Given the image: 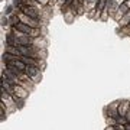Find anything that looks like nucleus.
I'll return each instance as SVG.
<instances>
[{
	"label": "nucleus",
	"instance_id": "f8f14e48",
	"mask_svg": "<svg viewBox=\"0 0 130 130\" xmlns=\"http://www.w3.org/2000/svg\"><path fill=\"white\" fill-rule=\"evenodd\" d=\"M106 130H119V127H117V126H108Z\"/></svg>",
	"mask_w": 130,
	"mask_h": 130
},
{
	"label": "nucleus",
	"instance_id": "2eb2a0df",
	"mask_svg": "<svg viewBox=\"0 0 130 130\" xmlns=\"http://www.w3.org/2000/svg\"><path fill=\"white\" fill-rule=\"evenodd\" d=\"M58 3H59V5H65V3H67V0H58Z\"/></svg>",
	"mask_w": 130,
	"mask_h": 130
},
{
	"label": "nucleus",
	"instance_id": "6e6552de",
	"mask_svg": "<svg viewBox=\"0 0 130 130\" xmlns=\"http://www.w3.org/2000/svg\"><path fill=\"white\" fill-rule=\"evenodd\" d=\"M129 23H130V10L124 14V16H123V18L120 19V20H119V26H120L121 29H124Z\"/></svg>",
	"mask_w": 130,
	"mask_h": 130
},
{
	"label": "nucleus",
	"instance_id": "0eeeda50",
	"mask_svg": "<svg viewBox=\"0 0 130 130\" xmlns=\"http://www.w3.org/2000/svg\"><path fill=\"white\" fill-rule=\"evenodd\" d=\"M20 59L23 61L26 65H33V67H39V61L36 58H30V56H20Z\"/></svg>",
	"mask_w": 130,
	"mask_h": 130
},
{
	"label": "nucleus",
	"instance_id": "f03ea898",
	"mask_svg": "<svg viewBox=\"0 0 130 130\" xmlns=\"http://www.w3.org/2000/svg\"><path fill=\"white\" fill-rule=\"evenodd\" d=\"M20 10H22L25 14L30 16V18L41 20V12H39V9H38L36 6H22V7H20Z\"/></svg>",
	"mask_w": 130,
	"mask_h": 130
},
{
	"label": "nucleus",
	"instance_id": "ddd939ff",
	"mask_svg": "<svg viewBox=\"0 0 130 130\" xmlns=\"http://www.w3.org/2000/svg\"><path fill=\"white\" fill-rule=\"evenodd\" d=\"M126 120H127V123H130V110H129V111H127V114H126Z\"/></svg>",
	"mask_w": 130,
	"mask_h": 130
},
{
	"label": "nucleus",
	"instance_id": "9b49d317",
	"mask_svg": "<svg viewBox=\"0 0 130 130\" xmlns=\"http://www.w3.org/2000/svg\"><path fill=\"white\" fill-rule=\"evenodd\" d=\"M38 3L41 6H46V5H49V0H36Z\"/></svg>",
	"mask_w": 130,
	"mask_h": 130
},
{
	"label": "nucleus",
	"instance_id": "39448f33",
	"mask_svg": "<svg viewBox=\"0 0 130 130\" xmlns=\"http://www.w3.org/2000/svg\"><path fill=\"white\" fill-rule=\"evenodd\" d=\"M129 110H130V101L129 100H121V101L119 103V114H120L121 117H124Z\"/></svg>",
	"mask_w": 130,
	"mask_h": 130
},
{
	"label": "nucleus",
	"instance_id": "dca6fc26",
	"mask_svg": "<svg viewBox=\"0 0 130 130\" xmlns=\"http://www.w3.org/2000/svg\"><path fill=\"white\" fill-rule=\"evenodd\" d=\"M52 2H55V0H51V3H52Z\"/></svg>",
	"mask_w": 130,
	"mask_h": 130
},
{
	"label": "nucleus",
	"instance_id": "7ed1b4c3",
	"mask_svg": "<svg viewBox=\"0 0 130 130\" xmlns=\"http://www.w3.org/2000/svg\"><path fill=\"white\" fill-rule=\"evenodd\" d=\"M129 10H130V0H124V2L120 5V7H119L117 13L114 14V18H113V19H116L117 22H119V20H120V19L123 18L127 12H129Z\"/></svg>",
	"mask_w": 130,
	"mask_h": 130
},
{
	"label": "nucleus",
	"instance_id": "f257e3e1",
	"mask_svg": "<svg viewBox=\"0 0 130 130\" xmlns=\"http://www.w3.org/2000/svg\"><path fill=\"white\" fill-rule=\"evenodd\" d=\"M25 74L29 77L30 81L38 83V79L41 78V68L39 67H33V65H28L26 70H25Z\"/></svg>",
	"mask_w": 130,
	"mask_h": 130
},
{
	"label": "nucleus",
	"instance_id": "423d86ee",
	"mask_svg": "<svg viewBox=\"0 0 130 130\" xmlns=\"http://www.w3.org/2000/svg\"><path fill=\"white\" fill-rule=\"evenodd\" d=\"M107 2H108V0H98L97 7H95V16H94V19H100L103 10L106 9V6H107Z\"/></svg>",
	"mask_w": 130,
	"mask_h": 130
},
{
	"label": "nucleus",
	"instance_id": "f3484780",
	"mask_svg": "<svg viewBox=\"0 0 130 130\" xmlns=\"http://www.w3.org/2000/svg\"><path fill=\"white\" fill-rule=\"evenodd\" d=\"M127 35H130V32H129V33H127Z\"/></svg>",
	"mask_w": 130,
	"mask_h": 130
},
{
	"label": "nucleus",
	"instance_id": "9d476101",
	"mask_svg": "<svg viewBox=\"0 0 130 130\" xmlns=\"http://www.w3.org/2000/svg\"><path fill=\"white\" fill-rule=\"evenodd\" d=\"M9 23H10L9 18H5V16H3V18H2V26L5 28V26H7V25H9Z\"/></svg>",
	"mask_w": 130,
	"mask_h": 130
},
{
	"label": "nucleus",
	"instance_id": "4468645a",
	"mask_svg": "<svg viewBox=\"0 0 130 130\" xmlns=\"http://www.w3.org/2000/svg\"><path fill=\"white\" fill-rule=\"evenodd\" d=\"M123 30H124V32H126V33H129V32H130V23H129V25H127V26H126V28H124V29H123Z\"/></svg>",
	"mask_w": 130,
	"mask_h": 130
},
{
	"label": "nucleus",
	"instance_id": "1a4fd4ad",
	"mask_svg": "<svg viewBox=\"0 0 130 130\" xmlns=\"http://www.w3.org/2000/svg\"><path fill=\"white\" fill-rule=\"evenodd\" d=\"M13 7H14L13 5L7 6V7H6V9H5V13H6V14H12V13H13Z\"/></svg>",
	"mask_w": 130,
	"mask_h": 130
},
{
	"label": "nucleus",
	"instance_id": "20e7f679",
	"mask_svg": "<svg viewBox=\"0 0 130 130\" xmlns=\"http://www.w3.org/2000/svg\"><path fill=\"white\" fill-rule=\"evenodd\" d=\"M119 103L120 101L111 103L110 106L107 107V113H108V116L113 117V119H119V117H120V114H119Z\"/></svg>",
	"mask_w": 130,
	"mask_h": 130
}]
</instances>
